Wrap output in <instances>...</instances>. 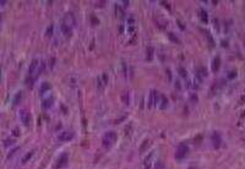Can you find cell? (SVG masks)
<instances>
[{"mask_svg": "<svg viewBox=\"0 0 245 169\" xmlns=\"http://www.w3.org/2000/svg\"><path fill=\"white\" fill-rule=\"evenodd\" d=\"M117 134L114 131H108L107 134H104L102 137V146L104 148H109L112 147L117 141Z\"/></svg>", "mask_w": 245, "mask_h": 169, "instance_id": "obj_1", "label": "cell"}, {"mask_svg": "<svg viewBox=\"0 0 245 169\" xmlns=\"http://www.w3.org/2000/svg\"><path fill=\"white\" fill-rule=\"evenodd\" d=\"M19 118H20V120L22 121V124H23L25 126H28V125H30V122H31V114H30L28 110H26V109H20V112H19Z\"/></svg>", "mask_w": 245, "mask_h": 169, "instance_id": "obj_2", "label": "cell"}, {"mask_svg": "<svg viewBox=\"0 0 245 169\" xmlns=\"http://www.w3.org/2000/svg\"><path fill=\"white\" fill-rule=\"evenodd\" d=\"M187 152H189V147L186 145H179V147L176 148V152H175V158L176 159H183V158L187 155Z\"/></svg>", "mask_w": 245, "mask_h": 169, "instance_id": "obj_3", "label": "cell"}, {"mask_svg": "<svg viewBox=\"0 0 245 169\" xmlns=\"http://www.w3.org/2000/svg\"><path fill=\"white\" fill-rule=\"evenodd\" d=\"M74 136H75L74 131H69V130H67V131H61L59 134V136H58V140L61 141V142L71 141L72 139H74Z\"/></svg>", "mask_w": 245, "mask_h": 169, "instance_id": "obj_4", "label": "cell"}, {"mask_svg": "<svg viewBox=\"0 0 245 169\" xmlns=\"http://www.w3.org/2000/svg\"><path fill=\"white\" fill-rule=\"evenodd\" d=\"M158 103V92L156 90H152L150 93V99H148V108L152 109L153 107Z\"/></svg>", "mask_w": 245, "mask_h": 169, "instance_id": "obj_5", "label": "cell"}, {"mask_svg": "<svg viewBox=\"0 0 245 169\" xmlns=\"http://www.w3.org/2000/svg\"><path fill=\"white\" fill-rule=\"evenodd\" d=\"M211 141H212V145L215 148H220L222 145V136L218 131H215L211 136Z\"/></svg>", "mask_w": 245, "mask_h": 169, "instance_id": "obj_6", "label": "cell"}, {"mask_svg": "<svg viewBox=\"0 0 245 169\" xmlns=\"http://www.w3.org/2000/svg\"><path fill=\"white\" fill-rule=\"evenodd\" d=\"M38 68H39V61H38V59H33L30 63V66H28V75L30 76H33V74L38 71Z\"/></svg>", "mask_w": 245, "mask_h": 169, "instance_id": "obj_7", "label": "cell"}, {"mask_svg": "<svg viewBox=\"0 0 245 169\" xmlns=\"http://www.w3.org/2000/svg\"><path fill=\"white\" fill-rule=\"evenodd\" d=\"M62 23L67 25V26H69V27H72V26H74V23H75V20H74V16H72V14H70V12L65 14L64 20H62Z\"/></svg>", "mask_w": 245, "mask_h": 169, "instance_id": "obj_8", "label": "cell"}, {"mask_svg": "<svg viewBox=\"0 0 245 169\" xmlns=\"http://www.w3.org/2000/svg\"><path fill=\"white\" fill-rule=\"evenodd\" d=\"M67 162H69V157H67L66 153H62V155L59 157V162L58 164H56V168H62L67 164Z\"/></svg>", "mask_w": 245, "mask_h": 169, "instance_id": "obj_9", "label": "cell"}, {"mask_svg": "<svg viewBox=\"0 0 245 169\" xmlns=\"http://www.w3.org/2000/svg\"><path fill=\"white\" fill-rule=\"evenodd\" d=\"M61 32H62V34H64L66 38H69L71 36V33H72V27H69L65 23H61Z\"/></svg>", "mask_w": 245, "mask_h": 169, "instance_id": "obj_10", "label": "cell"}, {"mask_svg": "<svg viewBox=\"0 0 245 169\" xmlns=\"http://www.w3.org/2000/svg\"><path fill=\"white\" fill-rule=\"evenodd\" d=\"M199 17H200L202 23H207L208 22V15L206 12V10H204V9H200L199 10Z\"/></svg>", "mask_w": 245, "mask_h": 169, "instance_id": "obj_11", "label": "cell"}, {"mask_svg": "<svg viewBox=\"0 0 245 169\" xmlns=\"http://www.w3.org/2000/svg\"><path fill=\"white\" fill-rule=\"evenodd\" d=\"M53 101H54V98L53 97H48V98H45L43 102H42V105H43V108L44 109H49L51 105H53Z\"/></svg>", "mask_w": 245, "mask_h": 169, "instance_id": "obj_12", "label": "cell"}, {"mask_svg": "<svg viewBox=\"0 0 245 169\" xmlns=\"http://www.w3.org/2000/svg\"><path fill=\"white\" fill-rule=\"evenodd\" d=\"M51 88V86H50V83L49 82H43L40 85V90H39V94L40 96H43L45 92H49V90Z\"/></svg>", "mask_w": 245, "mask_h": 169, "instance_id": "obj_13", "label": "cell"}, {"mask_svg": "<svg viewBox=\"0 0 245 169\" xmlns=\"http://www.w3.org/2000/svg\"><path fill=\"white\" fill-rule=\"evenodd\" d=\"M220 65H221V58L217 55L216 58L213 59V63H212V70H213V73H217L218 69H220Z\"/></svg>", "mask_w": 245, "mask_h": 169, "instance_id": "obj_14", "label": "cell"}, {"mask_svg": "<svg viewBox=\"0 0 245 169\" xmlns=\"http://www.w3.org/2000/svg\"><path fill=\"white\" fill-rule=\"evenodd\" d=\"M153 54H154V48L153 47H147V49H146V58H147L148 61H151L153 59Z\"/></svg>", "mask_w": 245, "mask_h": 169, "instance_id": "obj_15", "label": "cell"}, {"mask_svg": "<svg viewBox=\"0 0 245 169\" xmlns=\"http://www.w3.org/2000/svg\"><path fill=\"white\" fill-rule=\"evenodd\" d=\"M22 96H23V94H22V92L19 91L17 93L15 94V97H14V101H12L14 103H12V104H14V105H17V104L20 103V102H21V99H22Z\"/></svg>", "mask_w": 245, "mask_h": 169, "instance_id": "obj_16", "label": "cell"}, {"mask_svg": "<svg viewBox=\"0 0 245 169\" xmlns=\"http://www.w3.org/2000/svg\"><path fill=\"white\" fill-rule=\"evenodd\" d=\"M167 107H168V99H167L164 96H161V104H159V108H161V109H165Z\"/></svg>", "mask_w": 245, "mask_h": 169, "instance_id": "obj_17", "label": "cell"}, {"mask_svg": "<svg viewBox=\"0 0 245 169\" xmlns=\"http://www.w3.org/2000/svg\"><path fill=\"white\" fill-rule=\"evenodd\" d=\"M197 71H199V73H197V76L200 77V80H202L204 77H206V76H207L206 70H205V68H202V66H200V68L197 69Z\"/></svg>", "mask_w": 245, "mask_h": 169, "instance_id": "obj_18", "label": "cell"}, {"mask_svg": "<svg viewBox=\"0 0 245 169\" xmlns=\"http://www.w3.org/2000/svg\"><path fill=\"white\" fill-rule=\"evenodd\" d=\"M168 37H169V39H170L173 43H180V39L176 37V36H175L173 32H168Z\"/></svg>", "mask_w": 245, "mask_h": 169, "instance_id": "obj_19", "label": "cell"}, {"mask_svg": "<svg viewBox=\"0 0 245 169\" xmlns=\"http://www.w3.org/2000/svg\"><path fill=\"white\" fill-rule=\"evenodd\" d=\"M32 156H33V151L26 153V155L23 156V158H22V163H23V164H25V163H27V162L31 159V157H32Z\"/></svg>", "mask_w": 245, "mask_h": 169, "instance_id": "obj_20", "label": "cell"}, {"mask_svg": "<svg viewBox=\"0 0 245 169\" xmlns=\"http://www.w3.org/2000/svg\"><path fill=\"white\" fill-rule=\"evenodd\" d=\"M121 101H123V103H124V104H129V93H128V92H125V93H123V96H121Z\"/></svg>", "mask_w": 245, "mask_h": 169, "instance_id": "obj_21", "label": "cell"}, {"mask_svg": "<svg viewBox=\"0 0 245 169\" xmlns=\"http://www.w3.org/2000/svg\"><path fill=\"white\" fill-rule=\"evenodd\" d=\"M178 70H179V74H180V76H181V77H186V76H187L186 70L183 68V66H179V69H178Z\"/></svg>", "mask_w": 245, "mask_h": 169, "instance_id": "obj_22", "label": "cell"}, {"mask_svg": "<svg viewBox=\"0 0 245 169\" xmlns=\"http://www.w3.org/2000/svg\"><path fill=\"white\" fill-rule=\"evenodd\" d=\"M53 28H54L53 25H50V26L47 28V33H45L47 37H51V34H53Z\"/></svg>", "mask_w": 245, "mask_h": 169, "instance_id": "obj_23", "label": "cell"}, {"mask_svg": "<svg viewBox=\"0 0 245 169\" xmlns=\"http://www.w3.org/2000/svg\"><path fill=\"white\" fill-rule=\"evenodd\" d=\"M206 36H207V38H208V42H210V45H211V47H213V45H215V42H213V38L211 37V34L207 32Z\"/></svg>", "mask_w": 245, "mask_h": 169, "instance_id": "obj_24", "label": "cell"}, {"mask_svg": "<svg viewBox=\"0 0 245 169\" xmlns=\"http://www.w3.org/2000/svg\"><path fill=\"white\" fill-rule=\"evenodd\" d=\"M235 76H237V71L233 70V71H231V74L228 75V77H229V79H233V77H235Z\"/></svg>", "mask_w": 245, "mask_h": 169, "instance_id": "obj_25", "label": "cell"}, {"mask_svg": "<svg viewBox=\"0 0 245 169\" xmlns=\"http://www.w3.org/2000/svg\"><path fill=\"white\" fill-rule=\"evenodd\" d=\"M147 145H148V141H147V140H146V141L143 142V145L141 146V148H140V152H143V150H145V147H146V146H147Z\"/></svg>", "mask_w": 245, "mask_h": 169, "instance_id": "obj_26", "label": "cell"}, {"mask_svg": "<svg viewBox=\"0 0 245 169\" xmlns=\"http://www.w3.org/2000/svg\"><path fill=\"white\" fill-rule=\"evenodd\" d=\"M12 135H14V136H19V135H20V132H19V129H17V127H15V129H14Z\"/></svg>", "mask_w": 245, "mask_h": 169, "instance_id": "obj_27", "label": "cell"}, {"mask_svg": "<svg viewBox=\"0 0 245 169\" xmlns=\"http://www.w3.org/2000/svg\"><path fill=\"white\" fill-rule=\"evenodd\" d=\"M17 150H19V148H15V150H12L11 152H10V153H9V156H8V158H10V157H11V156H12V155H14V153H15V152H16Z\"/></svg>", "mask_w": 245, "mask_h": 169, "instance_id": "obj_28", "label": "cell"}, {"mask_svg": "<svg viewBox=\"0 0 245 169\" xmlns=\"http://www.w3.org/2000/svg\"><path fill=\"white\" fill-rule=\"evenodd\" d=\"M103 79H104V85H106V83L108 82V77H107L106 74H103Z\"/></svg>", "mask_w": 245, "mask_h": 169, "instance_id": "obj_29", "label": "cell"}, {"mask_svg": "<svg viewBox=\"0 0 245 169\" xmlns=\"http://www.w3.org/2000/svg\"><path fill=\"white\" fill-rule=\"evenodd\" d=\"M175 88L180 90V82H179V81H176V82H175Z\"/></svg>", "mask_w": 245, "mask_h": 169, "instance_id": "obj_30", "label": "cell"}]
</instances>
